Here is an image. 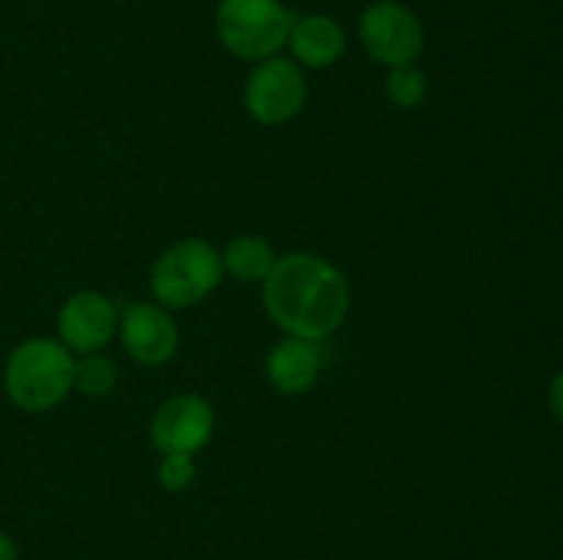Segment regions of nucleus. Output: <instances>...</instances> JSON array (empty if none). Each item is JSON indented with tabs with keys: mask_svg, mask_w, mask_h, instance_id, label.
Segmentation results:
<instances>
[{
	"mask_svg": "<svg viewBox=\"0 0 563 560\" xmlns=\"http://www.w3.org/2000/svg\"><path fill=\"white\" fill-rule=\"evenodd\" d=\"M264 305L280 329L295 338L319 340L344 322L350 285L324 258L289 253L264 278Z\"/></svg>",
	"mask_w": 563,
	"mask_h": 560,
	"instance_id": "nucleus-1",
	"label": "nucleus"
},
{
	"mask_svg": "<svg viewBox=\"0 0 563 560\" xmlns=\"http://www.w3.org/2000/svg\"><path fill=\"white\" fill-rule=\"evenodd\" d=\"M75 384V360L49 338H31L16 346L5 366V393L20 410L44 412L66 399Z\"/></svg>",
	"mask_w": 563,
	"mask_h": 560,
	"instance_id": "nucleus-2",
	"label": "nucleus"
},
{
	"mask_svg": "<svg viewBox=\"0 0 563 560\" xmlns=\"http://www.w3.org/2000/svg\"><path fill=\"white\" fill-rule=\"evenodd\" d=\"M295 14L280 0H220L214 27L231 55L264 60L278 55L289 38Z\"/></svg>",
	"mask_w": 563,
	"mask_h": 560,
	"instance_id": "nucleus-3",
	"label": "nucleus"
},
{
	"mask_svg": "<svg viewBox=\"0 0 563 560\" xmlns=\"http://www.w3.org/2000/svg\"><path fill=\"white\" fill-rule=\"evenodd\" d=\"M223 275V256L203 239L176 242L152 269V291L168 307H190L201 302Z\"/></svg>",
	"mask_w": 563,
	"mask_h": 560,
	"instance_id": "nucleus-4",
	"label": "nucleus"
},
{
	"mask_svg": "<svg viewBox=\"0 0 563 560\" xmlns=\"http://www.w3.org/2000/svg\"><path fill=\"white\" fill-rule=\"evenodd\" d=\"M357 33L368 55L390 69L412 64L423 49L421 20L396 0H377L368 5L357 22Z\"/></svg>",
	"mask_w": 563,
	"mask_h": 560,
	"instance_id": "nucleus-5",
	"label": "nucleus"
},
{
	"mask_svg": "<svg viewBox=\"0 0 563 560\" xmlns=\"http://www.w3.org/2000/svg\"><path fill=\"white\" fill-rule=\"evenodd\" d=\"M306 102V77L295 60L273 55L251 71L245 86L247 113L258 124H284L295 119Z\"/></svg>",
	"mask_w": 563,
	"mask_h": 560,
	"instance_id": "nucleus-6",
	"label": "nucleus"
},
{
	"mask_svg": "<svg viewBox=\"0 0 563 560\" xmlns=\"http://www.w3.org/2000/svg\"><path fill=\"white\" fill-rule=\"evenodd\" d=\"M214 412L201 395H174L152 421V439L163 453H192L212 437Z\"/></svg>",
	"mask_w": 563,
	"mask_h": 560,
	"instance_id": "nucleus-7",
	"label": "nucleus"
},
{
	"mask_svg": "<svg viewBox=\"0 0 563 560\" xmlns=\"http://www.w3.org/2000/svg\"><path fill=\"white\" fill-rule=\"evenodd\" d=\"M119 333L126 355L143 366H163L174 357L176 340H179L168 313L146 302H132L124 307L119 318Z\"/></svg>",
	"mask_w": 563,
	"mask_h": 560,
	"instance_id": "nucleus-8",
	"label": "nucleus"
},
{
	"mask_svg": "<svg viewBox=\"0 0 563 560\" xmlns=\"http://www.w3.org/2000/svg\"><path fill=\"white\" fill-rule=\"evenodd\" d=\"M115 327H119V316H115L113 302L97 291H80V294L69 296L58 313L60 338L82 355L108 344Z\"/></svg>",
	"mask_w": 563,
	"mask_h": 560,
	"instance_id": "nucleus-9",
	"label": "nucleus"
},
{
	"mask_svg": "<svg viewBox=\"0 0 563 560\" xmlns=\"http://www.w3.org/2000/svg\"><path fill=\"white\" fill-rule=\"evenodd\" d=\"M286 44L302 66L322 69V66H333L346 53V33L333 16L306 14L295 16Z\"/></svg>",
	"mask_w": 563,
	"mask_h": 560,
	"instance_id": "nucleus-10",
	"label": "nucleus"
},
{
	"mask_svg": "<svg viewBox=\"0 0 563 560\" xmlns=\"http://www.w3.org/2000/svg\"><path fill=\"white\" fill-rule=\"evenodd\" d=\"M322 368V351L313 340L306 338H286L275 344L267 357V377L280 393L297 395L313 388Z\"/></svg>",
	"mask_w": 563,
	"mask_h": 560,
	"instance_id": "nucleus-11",
	"label": "nucleus"
},
{
	"mask_svg": "<svg viewBox=\"0 0 563 560\" xmlns=\"http://www.w3.org/2000/svg\"><path fill=\"white\" fill-rule=\"evenodd\" d=\"M223 267L242 283H256L273 272L275 253L262 236H240L225 247Z\"/></svg>",
	"mask_w": 563,
	"mask_h": 560,
	"instance_id": "nucleus-12",
	"label": "nucleus"
},
{
	"mask_svg": "<svg viewBox=\"0 0 563 560\" xmlns=\"http://www.w3.org/2000/svg\"><path fill=\"white\" fill-rule=\"evenodd\" d=\"M115 373L113 360L102 355H88L80 362H75V384L80 393L99 399V395H108L115 388Z\"/></svg>",
	"mask_w": 563,
	"mask_h": 560,
	"instance_id": "nucleus-13",
	"label": "nucleus"
},
{
	"mask_svg": "<svg viewBox=\"0 0 563 560\" xmlns=\"http://www.w3.org/2000/svg\"><path fill=\"white\" fill-rule=\"evenodd\" d=\"M388 97L390 102L401 110L418 108L421 99L427 97V77H423L412 64L396 66L388 77Z\"/></svg>",
	"mask_w": 563,
	"mask_h": 560,
	"instance_id": "nucleus-14",
	"label": "nucleus"
},
{
	"mask_svg": "<svg viewBox=\"0 0 563 560\" xmlns=\"http://www.w3.org/2000/svg\"><path fill=\"white\" fill-rule=\"evenodd\" d=\"M196 478V464H192L190 453H165L163 464H159V483L170 492H181Z\"/></svg>",
	"mask_w": 563,
	"mask_h": 560,
	"instance_id": "nucleus-15",
	"label": "nucleus"
},
{
	"mask_svg": "<svg viewBox=\"0 0 563 560\" xmlns=\"http://www.w3.org/2000/svg\"><path fill=\"white\" fill-rule=\"evenodd\" d=\"M550 406H553L555 417L563 423V371L555 373L553 384H550Z\"/></svg>",
	"mask_w": 563,
	"mask_h": 560,
	"instance_id": "nucleus-16",
	"label": "nucleus"
},
{
	"mask_svg": "<svg viewBox=\"0 0 563 560\" xmlns=\"http://www.w3.org/2000/svg\"><path fill=\"white\" fill-rule=\"evenodd\" d=\"M0 560H16V544L5 533H0Z\"/></svg>",
	"mask_w": 563,
	"mask_h": 560,
	"instance_id": "nucleus-17",
	"label": "nucleus"
}]
</instances>
